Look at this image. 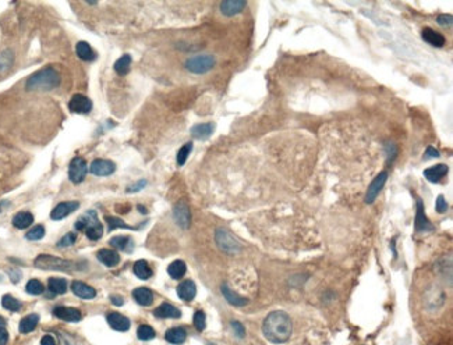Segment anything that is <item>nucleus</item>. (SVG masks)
Instances as JSON below:
<instances>
[{"mask_svg":"<svg viewBox=\"0 0 453 345\" xmlns=\"http://www.w3.org/2000/svg\"><path fill=\"white\" fill-rule=\"evenodd\" d=\"M291 333H293V323L286 312L275 310L264 319L262 334L270 343L273 344L286 343L291 337Z\"/></svg>","mask_w":453,"mask_h":345,"instance_id":"nucleus-1","label":"nucleus"},{"mask_svg":"<svg viewBox=\"0 0 453 345\" xmlns=\"http://www.w3.org/2000/svg\"><path fill=\"white\" fill-rule=\"evenodd\" d=\"M60 84V76L55 68H43L32 74L27 81L28 91H50Z\"/></svg>","mask_w":453,"mask_h":345,"instance_id":"nucleus-2","label":"nucleus"},{"mask_svg":"<svg viewBox=\"0 0 453 345\" xmlns=\"http://www.w3.org/2000/svg\"><path fill=\"white\" fill-rule=\"evenodd\" d=\"M35 268L42 270H58V271H71L74 268V263L70 260L56 258L52 255H39L34 260Z\"/></svg>","mask_w":453,"mask_h":345,"instance_id":"nucleus-3","label":"nucleus"},{"mask_svg":"<svg viewBox=\"0 0 453 345\" xmlns=\"http://www.w3.org/2000/svg\"><path fill=\"white\" fill-rule=\"evenodd\" d=\"M215 67V58L211 55H198L185 61V68L194 74H205Z\"/></svg>","mask_w":453,"mask_h":345,"instance_id":"nucleus-4","label":"nucleus"},{"mask_svg":"<svg viewBox=\"0 0 453 345\" xmlns=\"http://www.w3.org/2000/svg\"><path fill=\"white\" fill-rule=\"evenodd\" d=\"M215 240H216L218 247H219L223 252H226V253L233 255V253H237V252L240 250L239 242L234 240V238L231 237L230 232L227 230H225V229H218V230H216Z\"/></svg>","mask_w":453,"mask_h":345,"instance_id":"nucleus-5","label":"nucleus"},{"mask_svg":"<svg viewBox=\"0 0 453 345\" xmlns=\"http://www.w3.org/2000/svg\"><path fill=\"white\" fill-rule=\"evenodd\" d=\"M87 172V162L81 157H74L70 163V167H68V178L74 184H80V182L85 180Z\"/></svg>","mask_w":453,"mask_h":345,"instance_id":"nucleus-6","label":"nucleus"},{"mask_svg":"<svg viewBox=\"0 0 453 345\" xmlns=\"http://www.w3.org/2000/svg\"><path fill=\"white\" fill-rule=\"evenodd\" d=\"M173 216L176 223L182 227V229H188L190 223H191V213L188 209V205L184 201H180L176 203L173 209Z\"/></svg>","mask_w":453,"mask_h":345,"instance_id":"nucleus-7","label":"nucleus"},{"mask_svg":"<svg viewBox=\"0 0 453 345\" xmlns=\"http://www.w3.org/2000/svg\"><path fill=\"white\" fill-rule=\"evenodd\" d=\"M386 178H388V172H379L375 178H374V181L370 184V187H368V190H367L366 203L370 205V203H372V202L375 201L376 196L379 195V192L382 190V187L385 185Z\"/></svg>","mask_w":453,"mask_h":345,"instance_id":"nucleus-8","label":"nucleus"},{"mask_svg":"<svg viewBox=\"0 0 453 345\" xmlns=\"http://www.w3.org/2000/svg\"><path fill=\"white\" fill-rule=\"evenodd\" d=\"M68 109L73 112V113H78V115H85L89 113L91 109H92V102L88 99L87 96L77 94V95H73L70 103H68Z\"/></svg>","mask_w":453,"mask_h":345,"instance_id":"nucleus-9","label":"nucleus"},{"mask_svg":"<svg viewBox=\"0 0 453 345\" xmlns=\"http://www.w3.org/2000/svg\"><path fill=\"white\" fill-rule=\"evenodd\" d=\"M116 170V164L110 160H105V159H97L94 160L91 167H89V172H92L94 175L98 177H105V175H110L113 174Z\"/></svg>","mask_w":453,"mask_h":345,"instance_id":"nucleus-10","label":"nucleus"},{"mask_svg":"<svg viewBox=\"0 0 453 345\" xmlns=\"http://www.w3.org/2000/svg\"><path fill=\"white\" fill-rule=\"evenodd\" d=\"M78 206H80L78 202H62V203H59L58 206L52 211L50 217H52V220H62V219L70 216L73 211H77Z\"/></svg>","mask_w":453,"mask_h":345,"instance_id":"nucleus-11","label":"nucleus"},{"mask_svg":"<svg viewBox=\"0 0 453 345\" xmlns=\"http://www.w3.org/2000/svg\"><path fill=\"white\" fill-rule=\"evenodd\" d=\"M177 295L185 302L193 301L197 295V287L193 280H184L177 286Z\"/></svg>","mask_w":453,"mask_h":345,"instance_id":"nucleus-12","label":"nucleus"},{"mask_svg":"<svg viewBox=\"0 0 453 345\" xmlns=\"http://www.w3.org/2000/svg\"><path fill=\"white\" fill-rule=\"evenodd\" d=\"M106 319L109 326L112 327L113 330H116V331H127L130 328V326H131V322H130L128 317L123 316L120 313H116V312L109 313Z\"/></svg>","mask_w":453,"mask_h":345,"instance_id":"nucleus-13","label":"nucleus"},{"mask_svg":"<svg viewBox=\"0 0 453 345\" xmlns=\"http://www.w3.org/2000/svg\"><path fill=\"white\" fill-rule=\"evenodd\" d=\"M415 230L417 231H432L434 230V226L430 223V220L427 219L424 211V205L423 202L417 201V217H415Z\"/></svg>","mask_w":453,"mask_h":345,"instance_id":"nucleus-14","label":"nucleus"},{"mask_svg":"<svg viewBox=\"0 0 453 345\" xmlns=\"http://www.w3.org/2000/svg\"><path fill=\"white\" fill-rule=\"evenodd\" d=\"M247 6V3L244 0H226L221 3V11H222L223 16H236L243 11V9Z\"/></svg>","mask_w":453,"mask_h":345,"instance_id":"nucleus-15","label":"nucleus"},{"mask_svg":"<svg viewBox=\"0 0 453 345\" xmlns=\"http://www.w3.org/2000/svg\"><path fill=\"white\" fill-rule=\"evenodd\" d=\"M55 316L60 320H66V322H78L81 320V312L78 309L68 307H58L53 310Z\"/></svg>","mask_w":453,"mask_h":345,"instance_id":"nucleus-16","label":"nucleus"},{"mask_svg":"<svg viewBox=\"0 0 453 345\" xmlns=\"http://www.w3.org/2000/svg\"><path fill=\"white\" fill-rule=\"evenodd\" d=\"M71 291L74 292V295L82 298V299H92L97 297V291L91 286H88L85 283L81 281H74L71 284Z\"/></svg>","mask_w":453,"mask_h":345,"instance_id":"nucleus-17","label":"nucleus"},{"mask_svg":"<svg viewBox=\"0 0 453 345\" xmlns=\"http://www.w3.org/2000/svg\"><path fill=\"white\" fill-rule=\"evenodd\" d=\"M448 172H449V169H448L446 164H436L434 167H430V169L424 170V175L430 182H439L448 174Z\"/></svg>","mask_w":453,"mask_h":345,"instance_id":"nucleus-18","label":"nucleus"},{"mask_svg":"<svg viewBox=\"0 0 453 345\" xmlns=\"http://www.w3.org/2000/svg\"><path fill=\"white\" fill-rule=\"evenodd\" d=\"M154 315L159 319H179L182 316V312L170 304H162L155 309Z\"/></svg>","mask_w":453,"mask_h":345,"instance_id":"nucleus-19","label":"nucleus"},{"mask_svg":"<svg viewBox=\"0 0 453 345\" xmlns=\"http://www.w3.org/2000/svg\"><path fill=\"white\" fill-rule=\"evenodd\" d=\"M215 131V124L213 123H203V124L194 125L191 128V135H193L195 139H200V141H205L208 139Z\"/></svg>","mask_w":453,"mask_h":345,"instance_id":"nucleus-20","label":"nucleus"},{"mask_svg":"<svg viewBox=\"0 0 453 345\" xmlns=\"http://www.w3.org/2000/svg\"><path fill=\"white\" fill-rule=\"evenodd\" d=\"M133 298L137 301V304L143 307H149L154 302V294L149 288L138 287L133 291Z\"/></svg>","mask_w":453,"mask_h":345,"instance_id":"nucleus-21","label":"nucleus"},{"mask_svg":"<svg viewBox=\"0 0 453 345\" xmlns=\"http://www.w3.org/2000/svg\"><path fill=\"white\" fill-rule=\"evenodd\" d=\"M85 232H87V237L91 241H98L103 235V227H102V224L98 221L97 213L92 216V219L88 223Z\"/></svg>","mask_w":453,"mask_h":345,"instance_id":"nucleus-22","label":"nucleus"},{"mask_svg":"<svg viewBox=\"0 0 453 345\" xmlns=\"http://www.w3.org/2000/svg\"><path fill=\"white\" fill-rule=\"evenodd\" d=\"M423 39L427 43H430L431 46H435V48H442L445 45V37L442 34L436 32L435 29H423Z\"/></svg>","mask_w":453,"mask_h":345,"instance_id":"nucleus-23","label":"nucleus"},{"mask_svg":"<svg viewBox=\"0 0 453 345\" xmlns=\"http://www.w3.org/2000/svg\"><path fill=\"white\" fill-rule=\"evenodd\" d=\"M98 259H99V262H102L105 266L107 268H113L116 266L119 262H120V256H119V253L113 249H101L97 253Z\"/></svg>","mask_w":453,"mask_h":345,"instance_id":"nucleus-24","label":"nucleus"},{"mask_svg":"<svg viewBox=\"0 0 453 345\" xmlns=\"http://www.w3.org/2000/svg\"><path fill=\"white\" fill-rule=\"evenodd\" d=\"M222 294L223 297L226 298V301H227L229 304H231V305H234V307H244V305L248 304V299H247V298L240 297L239 294H236V292L227 287L226 284H223L222 286Z\"/></svg>","mask_w":453,"mask_h":345,"instance_id":"nucleus-25","label":"nucleus"},{"mask_svg":"<svg viewBox=\"0 0 453 345\" xmlns=\"http://www.w3.org/2000/svg\"><path fill=\"white\" fill-rule=\"evenodd\" d=\"M165 338H166V341H169L172 344H183L185 338H187V333H185L183 327H173V328L166 331Z\"/></svg>","mask_w":453,"mask_h":345,"instance_id":"nucleus-26","label":"nucleus"},{"mask_svg":"<svg viewBox=\"0 0 453 345\" xmlns=\"http://www.w3.org/2000/svg\"><path fill=\"white\" fill-rule=\"evenodd\" d=\"M34 223V216L29 211H20L13 217V226L19 230H24Z\"/></svg>","mask_w":453,"mask_h":345,"instance_id":"nucleus-27","label":"nucleus"},{"mask_svg":"<svg viewBox=\"0 0 453 345\" xmlns=\"http://www.w3.org/2000/svg\"><path fill=\"white\" fill-rule=\"evenodd\" d=\"M110 245L119 250H124V252H131L133 250V240L130 237H125V235H117L113 237L110 240Z\"/></svg>","mask_w":453,"mask_h":345,"instance_id":"nucleus-28","label":"nucleus"},{"mask_svg":"<svg viewBox=\"0 0 453 345\" xmlns=\"http://www.w3.org/2000/svg\"><path fill=\"white\" fill-rule=\"evenodd\" d=\"M134 274L138 278H141V280H148V278L152 277V270L149 268V265H148V262L146 260H137L134 263Z\"/></svg>","mask_w":453,"mask_h":345,"instance_id":"nucleus-29","label":"nucleus"},{"mask_svg":"<svg viewBox=\"0 0 453 345\" xmlns=\"http://www.w3.org/2000/svg\"><path fill=\"white\" fill-rule=\"evenodd\" d=\"M185 271H187V266H185V263H184L183 260H174V262H172V263L169 265V268H167L169 276L172 278H174V280L183 278Z\"/></svg>","mask_w":453,"mask_h":345,"instance_id":"nucleus-30","label":"nucleus"},{"mask_svg":"<svg viewBox=\"0 0 453 345\" xmlns=\"http://www.w3.org/2000/svg\"><path fill=\"white\" fill-rule=\"evenodd\" d=\"M48 287L49 289H50V292H53V294H56V295H63V294H66V291H67V281H66L64 278L59 277L49 278Z\"/></svg>","mask_w":453,"mask_h":345,"instance_id":"nucleus-31","label":"nucleus"},{"mask_svg":"<svg viewBox=\"0 0 453 345\" xmlns=\"http://www.w3.org/2000/svg\"><path fill=\"white\" fill-rule=\"evenodd\" d=\"M39 322V316L38 315H28V316H25L21 322H20V331L21 333H24V334H27V333H31V331H34L35 330V327L38 325Z\"/></svg>","mask_w":453,"mask_h":345,"instance_id":"nucleus-32","label":"nucleus"},{"mask_svg":"<svg viewBox=\"0 0 453 345\" xmlns=\"http://www.w3.org/2000/svg\"><path fill=\"white\" fill-rule=\"evenodd\" d=\"M76 52H77V56L81 60H85V61H91L95 58V53L92 48L88 45L87 42H78L77 46H76Z\"/></svg>","mask_w":453,"mask_h":345,"instance_id":"nucleus-33","label":"nucleus"},{"mask_svg":"<svg viewBox=\"0 0 453 345\" xmlns=\"http://www.w3.org/2000/svg\"><path fill=\"white\" fill-rule=\"evenodd\" d=\"M130 67H131V56H130V55H123V56L115 63V71L119 76H125V74H128Z\"/></svg>","mask_w":453,"mask_h":345,"instance_id":"nucleus-34","label":"nucleus"},{"mask_svg":"<svg viewBox=\"0 0 453 345\" xmlns=\"http://www.w3.org/2000/svg\"><path fill=\"white\" fill-rule=\"evenodd\" d=\"M1 307L10 310V312H19L21 309V302L11 295H4L1 298Z\"/></svg>","mask_w":453,"mask_h":345,"instance_id":"nucleus-35","label":"nucleus"},{"mask_svg":"<svg viewBox=\"0 0 453 345\" xmlns=\"http://www.w3.org/2000/svg\"><path fill=\"white\" fill-rule=\"evenodd\" d=\"M13 58H14V55L11 50H4L0 53V73H4L11 67Z\"/></svg>","mask_w":453,"mask_h":345,"instance_id":"nucleus-36","label":"nucleus"},{"mask_svg":"<svg viewBox=\"0 0 453 345\" xmlns=\"http://www.w3.org/2000/svg\"><path fill=\"white\" fill-rule=\"evenodd\" d=\"M105 220H106L107 227H109V230L110 231L116 230V229H127V230H133V227L127 226L124 221L122 220V219H119V217L106 216V217H105Z\"/></svg>","mask_w":453,"mask_h":345,"instance_id":"nucleus-37","label":"nucleus"},{"mask_svg":"<svg viewBox=\"0 0 453 345\" xmlns=\"http://www.w3.org/2000/svg\"><path fill=\"white\" fill-rule=\"evenodd\" d=\"M191 151H193V144H191V142H187V144L183 145V146L179 149V152H177V164H179V166H183V164L187 162V159H188V156L191 153Z\"/></svg>","mask_w":453,"mask_h":345,"instance_id":"nucleus-38","label":"nucleus"},{"mask_svg":"<svg viewBox=\"0 0 453 345\" xmlns=\"http://www.w3.org/2000/svg\"><path fill=\"white\" fill-rule=\"evenodd\" d=\"M137 337L143 341H149L155 337V330L148 325H143V326L138 327L137 330Z\"/></svg>","mask_w":453,"mask_h":345,"instance_id":"nucleus-39","label":"nucleus"},{"mask_svg":"<svg viewBox=\"0 0 453 345\" xmlns=\"http://www.w3.org/2000/svg\"><path fill=\"white\" fill-rule=\"evenodd\" d=\"M27 292L31 294V295H41L42 292H43V284L39 281V280H29L28 283H27Z\"/></svg>","mask_w":453,"mask_h":345,"instance_id":"nucleus-40","label":"nucleus"},{"mask_svg":"<svg viewBox=\"0 0 453 345\" xmlns=\"http://www.w3.org/2000/svg\"><path fill=\"white\" fill-rule=\"evenodd\" d=\"M43 235H45V227L43 226H35L34 229H31L27 232V240L38 241L43 238Z\"/></svg>","mask_w":453,"mask_h":345,"instance_id":"nucleus-41","label":"nucleus"},{"mask_svg":"<svg viewBox=\"0 0 453 345\" xmlns=\"http://www.w3.org/2000/svg\"><path fill=\"white\" fill-rule=\"evenodd\" d=\"M194 326L198 331H203L205 326H206V317L203 310H197L195 315H194Z\"/></svg>","mask_w":453,"mask_h":345,"instance_id":"nucleus-42","label":"nucleus"},{"mask_svg":"<svg viewBox=\"0 0 453 345\" xmlns=\"http://www.w3.org/2000/svg\"><path fill=\"white\" fill-rule=\"evenodd\" d=\"M77 240V235L74 232H68L66 234L62 240L58 242V247H70V245H74V242Z\"/></svg>","mask_w":453,"mask_h":345,"instance_id":"nucleus-43","label":"nucleus"},{"mask_svg":"<svg viewBox=\"0 0 453 345\" xmlns=\"http://www.w3.org/2000/svg\"><path fill=\"white\" fill-rule=\"evenodd\" d=\"M231 328L234 330V334L239 337V338H243V337L246 336V328L243 327L240 322H237V320H233L231 322Z\"/></svg>","mask_w":453,"mask_h":345,"instance_id":"nucleus-44","label":"nucleus"},{"mask_svg":"<svg viewBox=\"0 0 453 345\" xmlns=\"http://www.w3.org/2000/svg\"><path fill=\"white\" fill-rule=\"evenodd\" d=\"M448 211V203L445 201L444 195H439L436 199V211L438 213H446Z\"/></svg>","mask_w":453,"mask_h":345,"instance_id":"nucleus-45","label":"nucleus"},{"mask_svg":"<svg viewBox=\"0 0 453 345\" xmlns=\"http://www.w3.org/2000/svg\"><path fill=\"white\" fill-rule=\"evenodd\" d=\"M438 24L439 25H451L452 24V16L451 14H442V16H439L438 17Z\"/></svg>","mask_w":453,"mask_h":345,"instance_id":"nucleus-46","label":"nucleus"},{"mask_svg":"<svg viewBox=\"0 0 453 345\" xmlns=\"http://www.w3.org/2000/svg\"><path fill=\"white\" fill-rule=\"evenodd\" d=\"M9 341V333L4 327H0V345H6Z\"/></svg>","mask_w":453,"mask_h":345,"instance_id":"nucleus-47","label":"nucleus"},{"mask_svg":"<svg viewBox=\"0 0 453 345\" xmlns=\"http://www.w3.org/2000/svg\"><path fill=\"white\" fill-rule=\"evenodd\" d=\"M425 156L427 157H439V152L435 149L434 146H428L427 151H425Z\"/></svg>","mask_w":453,"mask_h":345,"instance_id":"nucleus-48","label":"nucleus"},{"mask_svg":"<svg viewBox=\"0 0 453 345\" xmlns=\"http://www.w3.org/2000/svg\"><path fill=\"white\" fill-rule=\"evenodd\" d=\"M145 185H146V181H144V180H143V181H138V182H137V184H135V185H133V187H128V190H127V192H137V191H140V190H141L143 187H145Z\"/></svg>","mask_w":453,"mask_h":345,"instance_id":"nucleus-49","label":"nucleus"},{"mask_svg":"<svg viewBox=\"0 0 453 345\" xmlns=\"http://www.w3.org/2000/svg\"><path fill=\"white\" fill-rule=\"evenodd\" d=\"M41 345H56V341H55V338L52 336H45L42 337V340H41Z\"/></svg>","mask_w":453,"mask_h":345,"instance_id":"nucleus-50","label":"nucleus"},{"mask_svg":"<svg viewBox=\"0 0 453 345\" xmlns=\"http://www.w3.org/2000/svg\"><path fill=\"white\" fill-rule=\"evenodd\" d=\"M110 301H112V304L116 305V307H122V305L124 304V299L122 297H117V295H112V297H110Z\"/></svg>","mask_w":453,"mask_h":345,"instance_id":"nucleus-51","label":"nucleus"},{"mask_svg":"<svg viewBox=\"0 0 453 345\" xmlns=\"http://www.w3.org/2000/svg\"><path fill=\"white\" fill-rule=\"evenodd\" d=\"M138 211H140V213H148V211H146V209H145L144 206H141V205H140V206H138Z\"/></svg>","mask_w":453,"mask_h":345,"instance_id":"nucleus-52","label":"nucleus"},{"mask_svg":"<svg viewBox=\"0 0 453 345\" xmlns=\"http://www.w3.org/2000/svg\"><path fill=\"white\" fill-rule=\"evenodd\" d=\"M4 325H6V320H4L3 317L0 316V327H4Z\"/></svg>","mask_w":453,"mask_h":345,"instance_id":"nucleus-53","label":"nucleus"},{"mask_svg":"<svg viewBox=\"0 0 453 345\" xmlns=\"http://www.w3.org/2000/svg\"><path fill=\"white\" fill-rule=\"evenodd\" d=\"M208 345H215V344H208Z\"/></svg>","mask_w":453,"mask_h":345,"instance_id":"nucleus-54","label":"nucleus"}]
</instances>
